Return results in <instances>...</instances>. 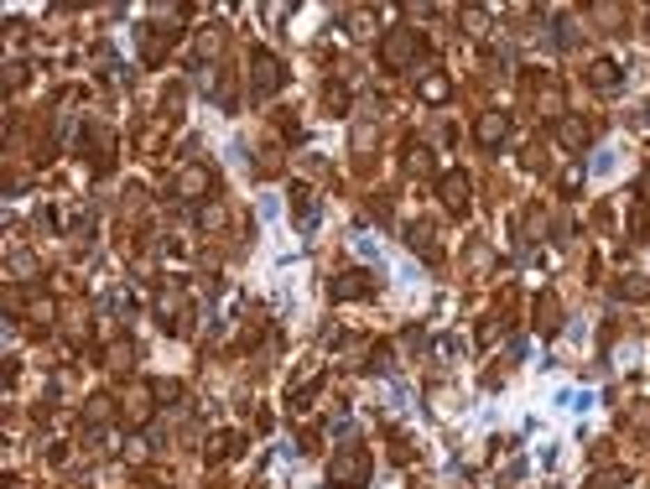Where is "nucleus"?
I'll return each mask as SVG.
<instances>
[{
    "label": "nucleus",
    "instance_id": "1",
    "mask_svg": "<svg viewBox=\"0 0 650 489\" xmlns=\"http://www.w3.org/2000/svg\"><path fill=\"white\" fill-rule=\"evenodd\" d=\"M328 479H333L338 489H359V484L370 479V458H365L359 448L338 453V458H333V469H328Z\"/></svg>",
    "mask_w": 650,
    "mask_h": 489
},
{
    "label": "nucleus",
    "instance_id": "2",
    "mask_svg": "<svg viewBox=\"0 0 650 489\" xmlns=\"http://www.w3.org/2000/svg\"><path fill=\"white\" fill-rule=\"evenodd\" d=\"M411 58H416V31L411 26H395L390 37H385V63H390V68H406Z\"/></svg>",
    "mask_w": 650,
    "mask_h": 489
},
{
    "label": "nucleus",
    "instance_id": "3",
    "mask_svg": "<svg viewBox=\"0 0 650 489\" xmlns=\"http://www.w3.org/2000/svg\"><path fill=\"white\" fill-rule=\"evenodd\" d=\"M250 68H255V94H276L281 89V63L271 58V52H255V63H250Z\"/></svg>",
    "mask_w": 650,
    "mask_h": 489
},
{
    "label": "nucleus",
    "instance_id": "4",
    "mask_svg": "<svg viewBox=\"0 0 650 489\" xmlns=\"http://www.w3.org/2000/svg\"><path fill=\"white\" fill-rule=\"evenodd\" d=\"M370 291H374V287H370V276H365V271H344V276L333 281V297H338V302H354V297H370Z\"/></svg>",
    "mask_w": 650,
    "mask_h": 489
},
{
    "label": "nucleus",
    "instance_id": "5",
    "mask_svg": "<svg viewBox=\"0 0 650 489\" xmlns=\"http://www.w3.org/2000/svg\"><path fill=\"white\" fill-rule=\"evenodd\" d=\"M443 203L458 209V214L468 209V177H463V172H447V177H443Z\"/></svg>",
    "mask_w": 650,
    "mask_h": 489
},
{
    "label": "nucleus",
    "instance_id": "6",
    "mask_svg": "<svg viewBox=\"0 0 650 489\" xmlns=\"http://www.w3.org/2000/svg\"><path fill=\"white\" fill-rule=\"evenodd\" d=\"M505 130H510V120H505V115H484V120H479V141H484V146H500Z\"/></svg>",
    "mask_w": 650,
    "mask_h": 489
},
{
    "label": "nucleus",
    "instance_id": "7",
    "mask_svg": "<svg viewBox=\"0 0 650 489\" xmlns=\"http://www.w3.org/2000/svg\"><path fill=\"white\" fill-rule=\"evenodd\" d=\"M557 136L567 141V146H582V141H588V125H578V120H562V125H557Z\"/></svg>",
    "mask_w": 650,
    "mask_h": 489
},
{
    "label": "nucleus",
    "instance_id": "8",
    "mask_svg": "<svg viewBox=\"0 0 650 489\" xmlns=\"http://www.w3.org/2000/svg\"><path fill=\"white\" fill-rule=\"evenodd\" d=\"M593 83H599V89H614V63H599V68H593Z\"/></svg>",
    "mask_w": 650,
    "mask_h": 489
},
{
    "label": "nucleus",
    "instance_id": "9",
    "mask_svg": "<svg viewBox=\"0 0 650 489\" xmlns=\"http://www.w3.org/2000/svg\"><path fill=\"white\" fill-rule=\"evenodd\" d=\"M422 94H427V99H447V79H427Z\"/></svg>",
    "mask_w": 650,
    "mask_h": 489
},
{
    "label": "nucleus",
    "instance_id": "10",
    "mask_svg": "<svg viewBox=\"0 0 650 489\" xmlns=\"http://www.w3.org/2000/svg\"><path fill=\"white\" fill-rule=\"evenodd\" d=\"M296 219H302V224H312V219H317V209L307 203V193H296Z\"/></svg>",
    "mask_w": 650,
    "mask_h": 489
},
{
    "label": "nucleus",
    "instance_id": "11",
    "mask_svg": "<svg viewBox=\"0 0 650 489\" xmlns=\"http://www.w3.org/2000/svg\"><path fill=\"white\" fill-rule=\"evenodd\" d=\"M203 182H208L203 172H187V177H182V193H203Z\"/></svg>",
    "mask_w": 650,
    "mask_h": 489
}]
</instances>
